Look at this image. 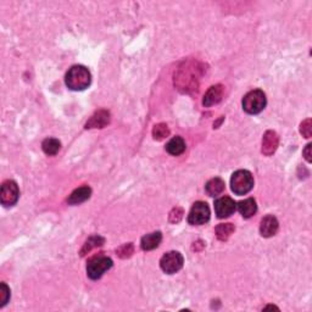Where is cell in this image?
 Here are the masks:
<instances>
[{
  "label": "cell",
  "mask_w": 312,
  "mask_h": 312,
  "mask_svg": "<svg viewBox=\"0 0 312 312\" xmlns=\"http://www.w3.org/2000/svg\"><path fill=\"white\" fill-rule=\"evenodd\" d=\"M66 86L71 90H84L90 86L92 74L87 68L82 65L72 66L65 77Z\"/></svg>",
  "instance_id": "cell-1"
},
{
  "label": "cell",
  "mask_w": 312,
  "mask_h": 312,
  "mask_svg": "<svg viewBox=\"0 0 312 312\" xmlns=\"http://www.w3.org/2000/svg\"><path fill=\"white\" fill-rule=\"evenodd\" d=\"M254 186V177L246 170H239L234 172L230 178V188L236 195H245L249 193Z\"/></svg>",
  "instance_id": "cell-2"
},
{
  "label": "cell",
  "mask_w": 312,
  "mask_h": 312,
  "mask_svg": "<svg viewBox=\"0 0 312 312\" xmlns=\"http://www.w3.org/2000/svg\"><path fill=\"white\" fill-rule=\"evenodd\" d=\"M266 96H264V92L260 90V89H255V90L249 92L243 98V108L245 112L250 114V115L260 114L266 108Z\"/></svg>",
  "instance_id": "cell-3"
},
{
  "label": "cell",
  "mask_w": 312,
  "mask_h": 312,
  "mask_svg": "<svg viewBox=\"0 0 312 312\" xmlns=\"http://www.w3.org/2000/svg\"><path fill=\"white\" fill-rule=\"evenodd\" d=\"M112 267V260L105 255H96L88 261L87 274L90 280H99Z\"/></svg>",
  "instance_id": "cell-4"
},
{
  "label": "cell",
  "mask_w": 312,
  "mask_h": 312,
  "mask_svg": "<svg viewBox=\"0 0 312 312\" xmlns=\"http://www.w3.org/2000/svg\"><path fill=\"white\" fill-rule=\"evenodd\" d=\"M20 196V189L15 180H5L0 190V202L5 208H11L18 202Z\"/></svg>",
  "instance_id": "cell-5"
},
{
  "label": "cell",
  "mask_w": 312,
  "mask_h": 312,
  "mask_svg": "<svg viewBox=\"0 0 312 312\" xmlns=\"http://www.w3.org/2000/svg\"><path fill=\"white\" fill-rule=\"evenodd\" d=\"M183 256L178 252H170L165 254L160 260V267L167 274H174L183 267Z\"/></svg>",
  "instance_id": "cell-6"
},
{
  "label": "cell",
  "mask_w": 312,
  "mask_h": 312,
  "mask_svg": "<svg viewBox=\"0 0 312 312\" xmlns=\"http://www.w3.org/2000/svg\"><path fill=\"white\" fill-rule=\"evenodd\" d=\"M210 220V208L204 202H196L192 206L188 214V222L192 226L205 224Z\"/></svg>",
  "instance_id": "cell-7"
},
{
  "label": "cell",
  "mask_w": 312,
  "mask_h": 312,
  "mask_svg": "<svg viewBox=\"0 0 312 312\" xmlns=\"http://www.w3.org/2000/svg\"><path fill=\"white\" fill-rule=\"evenodd\" d=\"M236 208V202L230 196H222L214 202V211L218 218H227L234 214Z\"/></svg>",
  "instance_id": "cell-8"
},
{
  "label": "cell",
  "mask_w": 312,
  "mask_h": 312,
  "mask_svg": "<svg viewBox=\"0 0 312 312\" xmlns=\"http://www.w3.org/2000/svg\"><path fill=\"white\" fill-rule=\"evenodd\" d=\"M278 228H280V224H278V220L273 214H267V216H264L261 220L260 233L264 238H270V236H274L278 232Z\"/></svg>",
  "instance_id": "cell-9"
},
{
  "label": "cell",
  "mask_w": 312,
  "mask_h": 312,
  "mask_svg": "<svg viewBox=\"0 0 312 312\" xmlns=\"http://www.w3.org/2000/svg\"><path fill=\"white\" fill-rule=\"evenodd\" d=\"M278 143H280V136H278L277 133L274 130H267L264 134L261 152H262L264 155L271 156L277 150Z\"/></svg>",
  "instance_id": "cell-10"
},
{
  "label": "cell",
  "mask_w": 312,
  "mask_h": 312,
  "mask_svg": "<svg viewBox=\"0 0 312 312\" xmlns=\"http://www.w3.org/2000/svg\"><path fill=\"white\" fill-rule=\"evenodd\" d=\"M224 87L221 84H216L212 86L211 88H208V90L206 92L204 100H202V104L204 106L208 108L212 106L214 104H218L222 100V96H224Z\"/></svg>",
  "instance_id": "cell-11"
},
{
  "label": "cell",
  "mask_w": 312,
  "mask_h": 312,
  "mask_svg": "<svg viewBox=\"0 0 312 312\" xmlns=\"http://www.w3.org/2000/svg\"><path fill=\"white\" fill-rule=\"evenodd\" d=\"M110 122V112L106 110H99L89 118V121L86 124V128H104L108 126Z\"/></svg>",
  "instance_id": "cell-12"
},
{
  "label": "cell",
  "mask_w": 312,
  "mask_h": 312,
  "mask_svg": "<svg viewBox=\"0 0 312 312\" xmlns=\"http://www.w3.org/2000/svg\"><path fill=\"white\" fill-rule=\"evenodd\" d=\"M92 195V189L88 186H83L80 188H77L76 190L72 192V194L70 195L68 202L70 205H78L84 202L86 200H88Z\"/></svg>",
  "instance_id": "cell-13"
},
{
  "label": "cell",
  "mask_w": 312,
  "mask_h": 312,
  "mask_svg": "<svg viewBox=\"0 0 312 312\" xmlns=\"http://www.w3.org/2000/svg\"><path fill=\"white\" fill-rule=\"evenodd\" d=\"M162 240V234L161 232H154L144 236L142 238V249L146 250V252H150V250H154L158 246Z\"/></svg>",
  "instance_id": "cell-14"
},
{
  "label": "cell",
  "mask_w": 312,
  "mask_h": 312,
  "mask_svg": "<svg viewBox=\"0 0 312 312\" xmlns=\"http://www.w3.org/2000/svg\"><path fill=\"white\" fill-rule=\"evenodd\" d=\"M238 210L244 218H250L258 211V205H256V202L252 198H249V199H245L239 202Z\"/></svg>",
  "instance_id": "cell-15"
},
{
  "label": "cell",
  "mask_w": 312,
  "mask_h": 312,
  "mask_svg": "<svg viewBox=\"0 0 312 312\" xmlns=\"http://www.w3.org/2000/svg\"><path fill=\"white\" fill-rule=\"evenodd\" d=\"M166 150L168 154L174 156L183 154L186 150V142L183 140L182 136H174V138L166 144Z\"/></svg>",
  "instance_id": "cell-16"
},
{
  "label": "cell",
  "mask_w": 312,
  "mask_h": 312,
  "mask_svg": "<svg viewBox=\"0 0 312 312\" xmlns=\"http://www.w3.org/2000/svg\"><path fill=\"white\" fill-rule=\"evenodd\" d=\"M206 193H208L210 196H217L221 193H224V180L218 177H214L212 180H208L205 186Z\"/></svg>",
  "instance_id": "cell-17"
},
{
  "label": "cell",
  "mask_w": 312,
  "mask_h": 312,
  "mask_svg": "<svg viewBox=\"0 0 312 312\" xmlns=\"http://www.w3.org/2000/svg\"><path fill=\"white\" fill-rule=\"evenodd\" d=\"M105 243V239L100 236H89L86 242L84 245H83L82 250H80V256H86L88 252H90L92 250L96 249V248L102 246V244Z\"/></svg>",
  "instance_id": "cell-18"
},
{
  "label": "cell",
  "mask_w": 312,
  "mask_h": 312,
  "mask_svg": "<svg viewBox=\"0 0 312 312\" xmlns=\"http://www.w3.org/2000/svg\"><path fill=\"white\" fill-rule=\"evenodd\" d=\"M61 148V143L55 138H46L42 144V149L46 155L58 154Z\"/></svg>",
  "instance_id": "cell-19"
},
{
  "label": "cell",
  "mask_w": 312,
  "mask_h": 312,
  "mask_svg": "<svg viewBox=\"0 0 312 312\" xmlns=\"http://www.w3.org/2000/svg\"><path fill=\"white\" fill-rule=\"evenodd\" d=\"M234 230H236V228H234V226L232 224H222L217 226L216 227L217 238H218L220 240L226 242L230 236H232Z\"/></svg>",
  "instance_id": "cell-20"
},
{
  "label": "cell",
  "mask_w": 312,
  "mask_h": 312,
  "mask_svg": "<svg viewBox=\"0 0 312 312\" xmlns=\"http://www.w3.org/2000/svg\"><path fill=\"white\" fill-rule=\"evenodd\" d=\"M170 136V130L167 127L166 124H155L152 128V136H154L155 140H164Z\"/></svg>",
  "instance_id": "cell-21"
},
{
  "label": "cell",
  "mask_w": 312,
  "mask_h": 312,
  "mask_svg": "<svg viewBox=\"0 0 312 312\" xmlns=\"http://www.w3.org/2000/svg\"><path fill=\"white\" fill-rule=\"evenodd\" d=\"M10 299V289L5 283L0 284V308L6 305Z\"/></svg>",
  "instance_id": "cell-22"
},
{
  "label": "cell",
  "mask_w": 312,
  "mask_h": 312,
  "mask_svg": "<svg viewBox=\"0 0 312 312\" xmlns=\"http://www.w3.org/2000/svg\"><path fill=\"white\" fill-rule=\"evenodd\" d=\"M116 252H117V255L122 258H130V256L133 254V244L128 243V244L122 245L121 248H118V249L116 250Z\"/></svg>",
  "instance_id": "cell-23"
},
{
  "label": "cell",
  "mask_w": 312,
  "mask_h": 312,
  "mask_svg": "<svg viewBox=\"0 0 312 312\" xmlns=\"http://www.w3.org/2000/svg\"><path fill=\"white\" fill-rule=\"evenodd\" d=\"M312 124H311V120L308 118L302 122V126H300V133L305 136V138H310L312 134Z\"/></svg>",
  "instance_id": "cell-24"
},
{
  "label": "cell",
  "mask_w": 312,
  "mask_h": 312,
  "mask_svg": "<svg viewBox=\"0 0 312 312\" xmlns=\"http://www.w3.org/2000/svg\"><path fill=\"white\" fill-rule=\"evenodd\" d=\"M183 217V210L180 208H176L172 210V212L170 214V222L171 224H178V222L182 220Z\"/></svg>",
  "instance_id": "cell-25"
},
{
  "label": "cell",
  "mask_w": 312,
  "mask_h": 312,
  "mask_svg": "<svg viewBox=\"0 0 312 312\" xmlns=\"http://www.w3.org/2000/svg\"><path fill=\"white\" fill-rule=\"evenodd\" d=\"M304 156H305L306 161L308 162H311L312 158H311V144H308L305 148V150H304Z\"/></svg>",
  "instance_id": "cell-26"
}]
</instances>
